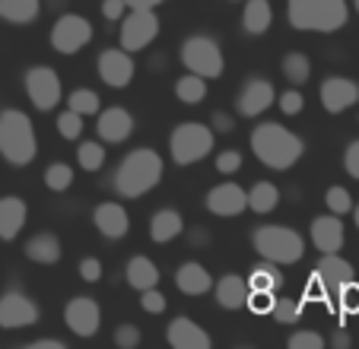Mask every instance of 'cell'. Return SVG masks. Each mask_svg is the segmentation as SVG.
<instances>
[{
  "mask_svg": "<svg viewBox=\"0 0 359 349\" xmlns=\"http://www.w3.org/2000/svg\"><path fill=\"white\" fill-rule=\"evenodd\" d=\"M182 232H184V219L175 210H159V213H153V219H149V238L156 245L172 242V238H178Z\"/></svg>",
  "mask_w": 359,
  "mask_h": 349,
  "instance_id": "cb8c5ba5",
  "label": "cell"
},
{
  "mask_svg": "<svg viewBox=\"0 0 359 349\" xmlns=\"http://www.w3.org/2000/svg\"><path fill=\"white\" fill-rule=\"evenodd\" d=\"M124 0H105V4H102V16H105V20H121L124 16Z\"/></svg>",
  "mask_w": 359,
  "mask_h": 349,
  "instance_id": "681fc988",
  "label": "cell"
},
{
  "mask_svg": "<svg viewBox=\"0 0 359 349\" xmlns=\"http://www.w3.org/2000/svg\"><path fill=\"white\" fill-rule=\"evenodd\" d=\"M140 305H143V311H149V315H159V311H165V296H163V292H156V286L143 289Z\"/></svg>",
  "mask_w": 359,
  "mask_h": 349,
  "instance_id": "ee69618b",
  "label": "cell"
},
{
  "mask_svg": "<svg viewBox=\"0 0 359 349\" xmlns=\"http://www.w3.org/2000/svg\"><path fill=\"white\" fill-rule=\"evenodd\" d=\"M115 343L121 349H134V346H140V330L134 327V324H118V330H115Z\"/></svg>",
  "mask_w": 359,
  "mask_h": 349,
  "instance_id": "b9f144b4",
  "label": "cell"
},
{
  "mask_svg": "<svg viewBox=\"0 0 359 349\" xmlns=\"http://www.w3.org/2000/svg\"><path fill=\"white\" fill-rule=\"evenodd\" d=\"M99 137L105 143H124L130 134H134V118H130V111H124V108H105V111L99 114Z\"/></svg>",
  "mask_w": 359,
  "mask_h": 349,
  "instance_id": "ffe728a7",
  "label": "cell"
},
{
  "mask_svg": "<svg viewBox=\"0 0 359 349\" xmlns=\"http://www.w3.org/2000/svg\"><path fill=\"white\" fill-rule=\"evenodd\" d=\"M213 149V130L207 124H182L169 137V153L178 165H194Z\"/></svg>",
  "mask_w": 359,
  "mask_h": 349,
  "instance_id": "8992f818",
  "label": "cell"
},
{
  "mask_svg": "<svg viewBox=\"0 0 359 349\" xmlns=\"http://www.w3.org/2000/svg\"><path fill=\"white\" fill-rule=\"evenodd\" d=\"M353 216H356V228H359V207H356V210H353Z\"/></svg>",
  "mask_w": 359,
  "mask_h": 349,
  "instance_id": "11a10c76",
  "label": "cell"
},
{
  "mask_svg": "<svg viewBox=\"0 0 359 349\" xmlns=\"http://www.w3.org/2000/svg\"><path fill=\"white\" fill-rule=\"evenodd\" d=\"M302 105H305V99H302V93H299V89H290V93L280 95V111H283V114H299V111H302Z\"/></svg>",
  "mask_w": 359,
  "mask_h": 349,
  "instance_id": "bcb514c9",
  "label": "cell"
},
{
  "mask_svg": "<svg viewBox=\"0 0 359 349\" xmlns=\"http://www.w3.org/2000/svg\"><path fill=\"white\" fill-rule=\"evenodd\" d=\"M159 182H163V159L156 149H134L130 156H124L115 172V191L130 200L153 191Z\"/></svg>",
  "mask_w": 359,
  "mask_h": 349,
  "instance_id": "7a4b0ae2",
  "label": "cell"
},
{
  "mask_svg": "<svg viewBox=\"0 0 359 349\" xmlns=\"http://www.w3.org/2000/svg\"><path fill=\"white\" fill-rule=\"evenodd\" d=\"M163 0H124V7L130 10H156Z\"/></svg>",
  "mask_w": 359,
  "mask_h": 349,
  "instance_id": "816d5d0a",
  "label": "cell"
},
{
  "mask_svg": "<svg viewBox=\"0 0 359 349\" xmlns=\"http://www.w3.org/2000/svg\"><path fill=\"white\" fill-rule=\"evenodd\" d=\"M26 257L35 264H57L61 261V242L51 232H41L26 245Z\"/></svg>",
  "mask_w": 359,
  "mask_h": 349,
  "instance_id": "83f0119b",
  "label": "cell"
},
{
  "mask_svg": "<svg viewBox=\"0 0 359 349\" xmlns=\"http://www.w3.org/2000/svg\"><path fill=\"white\" fill-rule=\"evenodd\" d=\"M334 346H340V349L350 346V336H346V334H337V336H334Z\"/></svg>",
  "mask_w": 359,
  "mask_h": 349,
  "instance_id": "db71d44e",
  "label": "cell"
},
{
  "mask_svg": "<svg viewBox=\"0 0 359 349\" xmlns=\"http://www.w3.org/2000/svg\"><path fill=\"white\" fill-rule=\"evenodd\" d=\"M64 324H67L76 336H93L95 330H99V324H102L99 305H95L89 296L70 299L67 308H64Z\"/></svg>",
  "mask_w": 359,
  "mask_h": 349,
  "instance_id": "5bb4252c",
  "label": "cell"
},
{
  "mask_svg": "<svg viewBox=\"0 0 359 349\" xmlns=\"http://www.w3.org/2000/svg\"><path fill=\"white\" fill-rule=\"evenodd\" d=\"M128 282H130V289H153L159 282V267L149 257H130L128 261Z\"/></svg>",
  "mask_w": 359,
  "mask_h": 349,
  "instance_id": "484cf974",
  "label": "cell"
},
{
  "mask_svg": "<svg viewBox=\"0 0 359 349\" xmlns=\"http://www.w3.org/2000/svg\"><path fill=\"white\" fill-rule=\"evenodd\" d=\"M213 128L223 130V134H229V130H232V118L226 111H217V114H213Z\"/></svg>",
  "mask_w": 359,
  "mask_h": 349,
  "instance_id": "f907efd6",
  "label": "cell"
},
{
  "mask_svg": "<svg viewBox=\"0 0 359 349\" xmlns=\"http://www.w3.org/2000/svg\"><path fill=\"white\" fill-rule=\"evenodd\" d=\"M344 165H346V172L353 174L359 182V140H353L350 146H346V153H344Z\"/></svg>",
  "mask_w": 359,
  "mask_h": 349,
  "instance_id": "7dc6e473",
  "label": "cell"
},
{
  "mask_svg": "<svg viewBox=\"0 0 359 349\" xmlns=\"http://www.w3.org/2000/svg\"><path fill=\"white\" fill-rule=\"evenodd\" d=\"M26 200L20 197H0V238L10 242V238L20 235V228L26 226Z\"/></svg>",
  "mask_w": 359,
  "mask_h": 349,
  "instance_id": "7402d4cb",
  "label": "cell"
},
{
  "mask_svg": "<svg viewBox=\"0 0 359 349\" xmlns=\"http://www.w3.org/2000/svg\"><path fill=\"white\" fill-rule=\"evenodd\" d=\"M238 165H242V153H236V149H226V153L217 156V172H219V174L238 172Z\"/></svg>",
  "mask_w": 359,
  "mask_h": 349,
  "instance_id": "f6af8a7d",
  "label": "cell"
},
{
  "mask_svg": "<svg viewBox=\"0 0 359 349\" xmlns=\"http://www.w3.org/2000/svg\"><path fill=\"white\" fill-rule=\"evenodd\" d=\"M89 41H93V26H89V20H83V16H76V13L61 16V20L55 22V29H51V45L61 54L83 51Z\"/></svg>",
  "mask_w": 359,
  "mask_h": 349,
  "instance_id": "30bf717a",
  "label": "cell"
},
{
  "mask_svg": "<svg viewBox=\"0 0 359 349\" xmlns=\"http://www.w3.org/2000/svg\"><path fill=\"white\" fill-rule=\"evenodd\" d=\"M280 286V273H277V264H258V267L251 270L248 276V289H255V292H277Z\"/></svg>",
  "mask_w": 359,
  "mask_h": 349,
  "instance_id": "4dcf8cb0",
  "label": "cell"
},
{
  "mask_svg": "<svg viewBox=\"0 0 359 349\" xmlns=\"http://www.w3.org/2000/svg\"><path fill=\"white\" fill-rule=\"evenodd\" d=\"M271 315L277 317L280 324H296L299 321V305L292 302V299H273Z\"/></svg>",
  "mask_w": 359,
  "mask_h": 349,
  "instance_id": "ab89813d",
  "label": "cell"
},
{
  "mask_svg": "<svg viewBox=\"0 0 359 349\" xmlns=\"http://www.w3.org/2000/svg\"><path fill=\"white\" fill-rule=\"evenodd\" d=\"M175 286L182 289L184 296H203V292H210V289H213V276L207 273V267L188 261V264H182V267H178Z\"/></svg>",
  "mask_w": 359,
  "mask_h": 349,
  "instance_id": "603a6c76",
  "label": "cell"
},
{
  "mask_svg": "<svg viewBox=\"0 0 359 349\" xmlns=\"http://www.w3.org/2000/svg\"><path fill=\"white\" fill-rule=\"evenodd\" d=\"M159 35V20L153 10H130L121 16V48L124 51H143Z\"/></svg>",
  "mask_w": 359,
  "mask_h": 349,
  "instance_id": "9c48e42d",
  "label": "cell"
},
{
  "mask_svg": "<svg viewBox=\"0 0 359 349\" xmlns=\"http://www.w3.org/2000/svg\"><path fill=\"white\" fill-rule=\"evenodd\" d=\"M39 321V308L29 296L22 292H7L0 299V327L4 330H20V327H32Z\"/></svg>",
  "mask_w": 359,
  "mask_h": 349,
  "instance_id": "4fadbf2b",
  "label": "cell"
},
{
  "mask_svg": "<svg viewBox=\"0 0 359 349\" xmlns=\"http://www.w3.org/2000/svg\"><path fill=\"white\" fill-rule=\"evenodd\" d=\"M312 245L321 254H334V251L344 248V222H340L337 213L318 216L312 222Z\"/></svg>",
  "mask_w": 359,
  "mask_h": 349,
  "instance_id": "d6986e66",
  "label": "cell"
},
{
  "mask_svg": "<svg viewBox=\"0 0 359 349\" xmlns=\"http://www.w3.org/2000/svg\"><path fill=\"white\" fill-rule=\"evenodd\" d=\"M217 302L223 305V308H242V305L248 302V280H242V276H236V273H226L223 280L217 282Z\"/></svg>",
  "mask_w": 359,
  "mask_h": 349,
  "instance_id": "d4e9b609",
  "label": "cell"
},
{
  "mask_svg": "<svg viewBox=\"0 0 359 349\" xmlns=\"http://www.w3.org/2000/svg\"><path fill=\"white\" fill-rule=\"evenodd\" d=\"M172 349H210V334L201 330L191 317H175L165 330Z\"/></svg>",
  "mask_w": 359,
  "mask_h": 349,
  "instance_id": "ac0fdd59",
  "label": "cell"
},
{
  "mask_svg": "<svg viewBox=\"0 0 359 349\" xmlns=\"http://www.w3.org/2000/svg\"><path fill=\"white\" fill-rule=\"evenodd\" d=\"M35 153H39V143H35L32 121L16 108L0 111V156L13 165H29Z\"/></svg>",
  "mask_w": 359,
  "mask_h": 349,
  "instance_id": "3957f363",
  "label": "cell"
},
{
  "mask_svg": "<svg viewBox=\"0 0 359 349\" xmlns=\"http://www.w3.org/2000/svg\"><path fill=\"white\" fill-rule=\"evenodd\" d=\"M182 64L203 80H217L223 74V51L207 35H191L182 45Z\"/></svg>",
  "mask_w": 359,
  "mask_h": 349,
  "instance_id": "52a82bcc",
  "label": "cell"
},
{
  "mask_svg": "<svg viewBox=\"0 0 359 349\" xmlns=\"http://www.w3.org/2000/svg\"><path fill=\"white\" fill-rule=\"evenodd\" d=\"M283 74L290 83L302 86V83H309V76H312V61H309L302 51H292L283 57Z\"/></svg>",
  "mask_w": 359,
  "mask_h": 349,
  "instance_id": "d6a6232c",
  "label": "cell"
},
{
  "mask_svg": "<svg viewBox=\"0 0 359 349\" xmlns=\"http://www.w3.org/2000/svg\"><path fill=\"white\" fill-rule=\"evenodd\" d=\"M271 20H273V10L267 0H248L245 4V13H242V26L248 35H261L271 29Z\"/></svg>",
  "mask_w": 359,
  "mask_h": 349,
  "instance_id": "4316f807",
  "label": "cell"
},
{
  "mask_svg": "<svg viewBox=\"0 0 359 349\" xmlns=\"http://www.w3.org/2000/svg\"><path fill=\"white\" fill-rule=\"evenodd\" d=\"M251 149H255V156H258L267 168L286 172V168H292L299 159H302L305 143L299 140L292 130H286L283 124L267 121V124H258V128L251 130Z\"/></svg>",
  "mask_w": 359,
  "mask_h": 349,
  "instance_id": "6da1fadb",
  "label": "cell"
},
{
  "mask_svg": "<svg viewBox=\"0 0 359 349\" xmlns=\"http://www.w3.org/2000/svg\"><path fill=\"white\" fill-rule=\"evenodd\" d=\"M325 203H327V210L337 213V216H344V213H350L353 210V197H350V191L346 188H327Z\"/></svg>",
  "mask_w": 359,
  "mask_h": 349,
  "instance_id": "74e56055",
  "label": "cell"
},
{
  "mask_svg": "<svg viewBox=\"0 0 359 349\" xmlns=\"http://www.w3.org/2000/svg\"><path fill=\"white\" fill-rule=\"evenodd\" d=\"M207 210L213 216H238L242 210H248V191H242L236 182L217 184L207 194Z\"/></svg>",
  "mask_w": 359,
  "mask_h": 349,
  "instance_id": "9a60e30c",
  "label": "cell"
},
{
  "mask_svg": "<svg viewBox=\"0 0 359 349\" xmlns=\"http://www.w3.org/2000/svg\"><path fill=\"white\" fill-rule=\"evenodd\" d=\"M45 184L51 191H57V194L67 191L70 184H74V168L64 165V162H51V165L45 168Z\"/></svg>",
  "mask_w": 359,
  "mask_h": 349,
  "instance_id": "e575fe53",
  "label": "cell"
},
{
  "mask_svg": "<svg viewBox=\"0 0 359 349\" xmlns=\"http://www.w3.org/2000/svg\"><path fill=\"white\" fill-rule=\"evenodd\" d=\"M70 111L76 114H99V95L93 93V89H74L70 93Z\"/></svg>",
  "mask_w": 359,
  "mask_h": 349,
  "instance_id": "d590c367",
  "label": "cell"
},
{
  "mask_svg": "<svg viewBox=\"0 0 359 349\" xmlns=\"http://www.w3.org/2000/svg\"><path fill=\"white\" fill-rule=\"evenodd\" d=\"M248 305L255 315H267V311L273 308V292H255V289H248Z\"/></svg>",
  "mask_w": 359,
  "mask_h": 349,
  "instance_id": "7bdbcfd3",
  "label": "cell"
},
{
  "mask_svg": "<svg viewBox=\"0 0 359 349\" xmlns=\"http://www.w3.org/2000/svg\"><path fill=\"white\" fill-rule=\"evenodd\" d=\"M273 102H277V89H273L271 83L251 80V83H245V89L238 93V111H242L245 118H258V114H264Z\"/></svg>",
  "mask_w": 359,
  "mask_h": 349,
  "instance_id": "e0dca14e",
  "label": "cell"
},
{
  "mask_svg": "<svg viewBox=\"0 0 359 349\" xmlns=\"http://www.w3.org/2000/svg\"><path fill=\"white\" fill-rule=\"evenodd\" d=\"M26 93L39 111H51L61 102V80L51 67H32L26 74Z\"/></svg>",
  "mask_w": 359,
  "mask_h": 349,
  "instance_id": "8fae6325",
  "label": "cell"
},
{
  "mask_svg": "<svg viewBox=\"0 0 359 349\" xmlns=\"http://www.w3.org/2000/svg\"><path fill=\"white\" fill-rule=\"evenodd\" d=\"M356 102H359V86L353 80H346V76H331V80L321 83V105H325V111L340 114L350 105H356Z\"/></svg>",
  "mask_w": 359,
  "mask_h": 349,
  "instance_id": "2e32d148",
  "label": "cell"
},
{
  "mask_svg": "<svg viewBox=\"0 0 359 349\" xmlns=\"http://www.w3.org/2000/svg\"><path fill=\"white\" fill-rule=\"evenodd\" d=\"M26 349H67L61 340H35V343H29Z\"/></svg>",
  "mask_w": 359,
  "mask_h": 349,
  "instance_id": "f5cc1de1",
  "label": "cell"
},
{
  "mask_svg": "<svg viewBox=\"0 0 359 349\" xmlns=\"http://www.w3.org/2000/svg\"><path fill=\"white\" fill-rule=\"evenodd\" d=\"M334 302H337V308L344 311V315H356V311H359V282L356 280L344 282V286L337 289Z\"/></svg>",
  "mask_w": 359,
  "mask_h": 349,
  "instance_id": "8d00e7d4",
  "label": "cell"
},
{
  "mask_svg": "<svg viewBox=\"0 0 359 349\" xmlns=\"http://www.w3.org/2000/svg\"><path fill=\"white\" fill-rule=\"evenodd\" d=\"M277 203H280V191L271 182H258L248 191V210H255V213H271V210H277Z\"/></svg>",
  "mask_w": 359,
  "mask_h": 349,
  "instance_id": "f546056e",
  "label": "cell"
},
{
  "mask_svg": "<svg viewBox=\"0 0 359 349\" xmlns=\"http://www.w3.org/2000/svg\"><path fill=\"white\" fill-rule=\"evenodd\" d=\"M80 276H83L86 282H95V280L102 276V264L95 261V257H86V261L80 264Z\"/></svg>",
  "mask_w": 359,
  "mask_h": 349,
  "instance_id": "c3c4849f",
  "label": "cell"
},
{
  "mask_svg": "<svg viewBox=\"0 0 359 349\" xmlns=\"http://www.w3.org/2000/svg\"><path fill=\"white\" fill-rule=\"evenodd\" d=\"M350 280H353V267L344 261V257H337V251H334V254H325L318 261V267H315V280L309 282L305 296H312V299L327 296V299H334V296H337V289L344 286V282H350Z\"/></svg>",
  "mask_w": 359,
  "mask_h": 349,
  "instance_id": "ba28073f",
  "label": "cell"
},
{
  "mask_svg": "<svg viewBox=\"0 0 359 349\" xmlns=\"http://www.w3.org/2000/svg\"><path fill=\"white\" fill-rule=\"evenodd\" d=\"M39 7H41V0H0V20L26 26V22H35Z\"/></svg>",
  "mask_w": 359,
  "mask_h": 349,
  "instance_id": "f1b7e54d",
  "label": "cell"
},
{
  "mask_svg": "<svg viewBox=\"0 0 359 349\" xmlns=\"http://www.w3.org/2000/svg\"><path fill=\"white\" fill-rule=\"evenodd\" d=\"M353 7H356V13H359V0H353Z\"/></svg>",
  "mask_w": 359,
  "mask_h": 349,
  "instance_id": "9f6ffc18",
  "label": "cell"
},
{
  "mask_svg": "<svg viewBox=\"0 0 359 349\" xmlns=\"http://www.w3.org/2000/svg\"><path fill=\"white\" fill-rule=\"evenodd\" d=\"M76 159H80V168L83 172H99L105 165V146L102 143H80L76 146Z\"/></svg>",
  "mask_w": 359,
  "mask_h": 349,
  "instance_id": "836d02e7",
  "label": "cell"
},
{
  "mask_svg": "<svg viewBox=\"0 0 359 349\" xmlns=\"http://www.w3.org/2000/svg\"><path fill=\"white\" fill-rule=\"evenodd\" d=\"M93 222L105 238H124L128 235V228H130L128 213H124L121 203H99L95 213H93Z\"/></svg>",
  "mask_w": 359,
  "mask_h": 349,
  "instance_id": "44dd1931",
  "label": "cell"
},
{
  "mask_svg": "<svg viewBox=\"0 0 359 349\" xmlns=\"http://www.w3.org/2000/svg\"><path fill=\"white\" fill-rule=\"evenodd\" d=\"M175 95H178V102H184V105H197V102L207 95V80L197 74L182 76V80L175 83Z\"/></svg>",
  "mask_w": 359,
  "mask_h": 349,
  "instance_id": "1f68e13d",
  "label": "cell"
},
{
  "mask_svg": "<svg viewBox=\"0 0 359 349\" xmlns=\"http://www.w3.org/2000/svg\"><path fill=\"white\" fill-rule=\"evenodd\" d=\"M57 130H61L64 140H76V137L83 134V114H76V111H64L61 118H57Z\"/></svg>",
  "mask_w": 359,
  "mask_h": 349,
  "instance_id": "f35d334b",
  "label": "cell"
},
{
  "mask_svg": "<svg viewBox=\"0 0 359 349\" xmlns=\"http://www.w3.org/2000/svg\"><path fill=\"white\" fill-rule=\"evenodd\" d=\"M134 61H130V51L124 48H109V51L99 54V76L105 86L111 89H124L134 80Z\"/></svg>",
  "mask_w": 359,
  "mask_h": 349,
  "instance_id": "7c38bea8",
  "label": "cell"
},
{
  "mask_svg": "<svg viewBox=\"0 0 359 349\" xmlns=\"http://www.w3.org/2000/svg\"><path fill=\"white\" fill-rule=\"evenodd\" d=\"M255 248L271 264H296L305 254V242L299 232L283 226H264L255 232Z\"/></svg>",
  "mask_w": 359,
  "mask_h": 349,
  "instance_id": "5b68a950",
  "label": "cell"
},
{
  "mask_svg": "<svg viewBox=\"0 0 359 349\" xmlns=\"http://www.w3.org/2000/svg\"><path fill=\"white\" fill-rule=\"evenodd\" d=\"M290 349H325V336L315 330H299L290 336Z\"/></svg>",
  "mask_w": 359,
  "mask_h": 349,
  "instance_id": "60d3db41",
  "label": "cell"
},
{
  "mask_svg": "<svg viewBox=\"0 0 359 349\" xmlns=\"http://www.w3.org/2000/svg\"><path fill=\"white\" fill-rule=\"evenodd\" d=\"M346 13V0H290V22L302 32H337Z\"/></svg>",
  "mask_w": 359,
  "mask_h": 349,
  "instance_id": "277c9868",
  "label": "cell"
}]
</instances>
